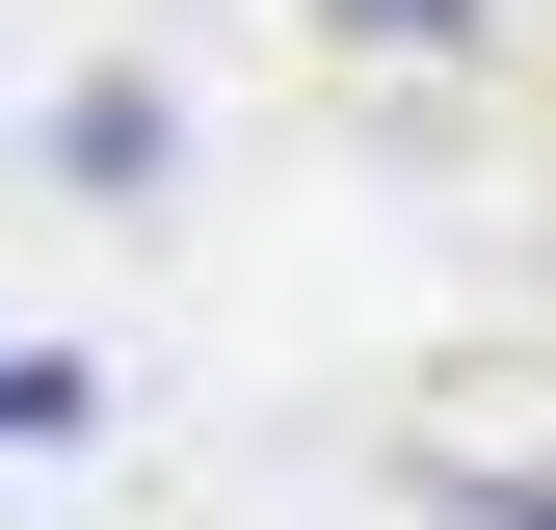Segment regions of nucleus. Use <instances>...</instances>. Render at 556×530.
<instances>
[{"label": "nucleus", "instance_id": "obj_1", "mask_svg": "<svg viewBox=\"0 0 556 530\" xmlns=\"http://www.w3.org/2000/svg\"><path fill=\"white\" fill-rule=\"evenodd\" d=\"M477 530H556V478H477Z\"/></svg>", "mask_w": 556, "mask_h": 530}, {"label": "nucleus", "instance_id": "obj_2", "mask_svg": "<svg viewBox=\"0 0 556 530\" xmlns=\"http://www.w3.org/2000/svg\"><path fill=\"white\" fill-rule=\"evenodd\" d=\"M344 27H477V0H344Z\"/></svg>", "mask_w": 556, "mask_h": 530}]
</instances>
